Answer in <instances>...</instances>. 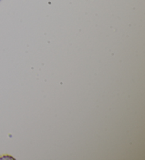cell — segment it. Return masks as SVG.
Returning a JSON list of instances; mask_svg holds the SVG:
<instances>
[{"mask_svg":"<svg viewBox=\"0 0 145 160\" xmlns=\"http://www.w3.org/2000/svg\"><path fill=\"white\" fill-rule=\"evenodd\" d=\"M0 1H1V0H0Z\"/></svg>","mask_w":145,"mask_h":160,"instance_id":"1","label":"cell"}]
</instances>
